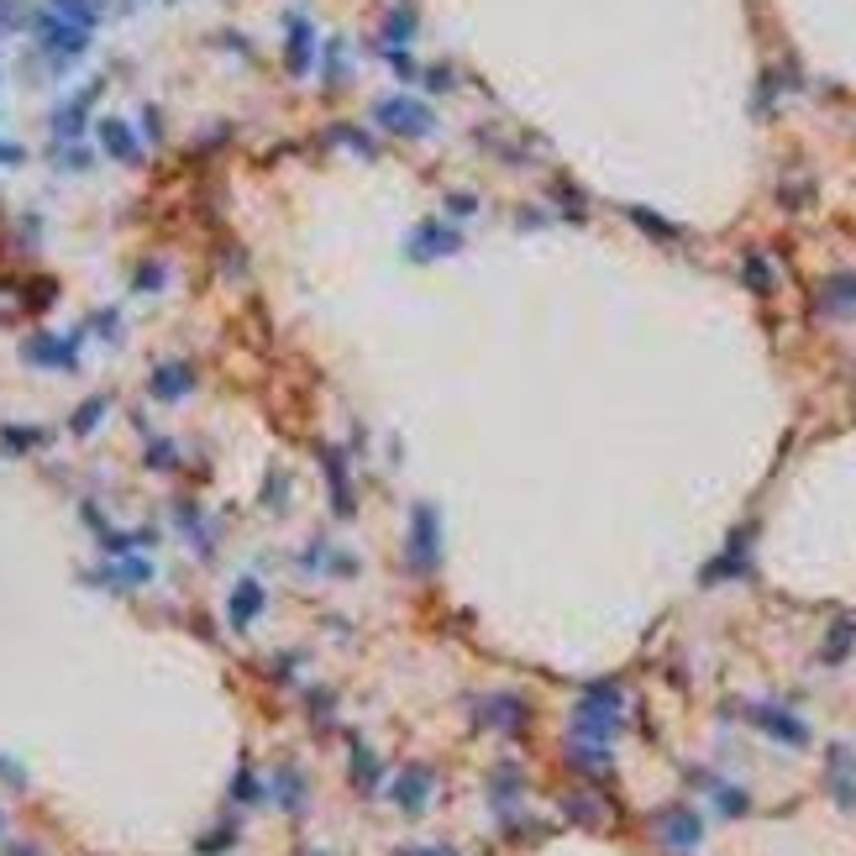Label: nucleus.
<instances>
[{
  "label": "nucleus",
  "instance_id": "1",
  "mask_svg": "<svg viewBox=\"0 0 856 856\" xmlns=\"http://www.w3.org/2000/svg\"><path fill=\"white\" fill-rule=\"evenodd\" d=\"M27 32L38 38V53L53 63V74H63L69 63H80L84 53H90V38H95V32H84V27H74V21L53 17L48 6L32 11V27H27Z\"/></svg>",
  "mask_w": 856,
  "mask_h": 856
},
{
  "label": "nucleus",
  "instance_id": "22",
  "mask_svg": "<svg viewBox=\"0 0 856 856\" xmlns=\"http://www.w3.org/2000/svg\"><path fill=\"white\" fill-rule=\"evenodd\" d=\"M48 11L63 21H74V27H84V32L100 27V0H48Z\"/></svg>",
  "mask_w": 856,
  "mask_h": 856
},
{
  "label": "nucleus",
  "instance_id": "25",
  "mask_svg": "<svg viewBox=\"0 0 856 856\" xmlns=\"http://www.w3.org/2000/svg\"><path fill=\"white\" fill-rule=\"evenodd\" d=\"M32 27V6L27 0H0V38H17Z\"/></svg>",
  "mask_w": 856,
  "mask_h": 856
},
{
  "label": "nucleus",
  "instance_id": "36",
  "mask_svg": "<svg viewBox=\"0 0 856 856\" xmlns=\"http://www.w3.org/2000/svg\"><path fill=\"white\" fill-rule=\"evenodd\" d=\"M426 84H431V90H452V84H458V74H452L447 63H437V69L426 74Z\"/></svg>",
  "mask_w": 856,
  "mask_h": 856
},
{
  "label": "nucleus",
  "instance_id": "13",
  "mask_svg": "<svg viewBox=\"0 0 856 856\" xmlns=\"http://www.w3.org/2000/svg\"><path fill=\"white\" fill-rule=\"evenodd\" d=\"M752 720H757L773 741H783V746H804V741H809V725H804L798 715H788V710H777V704H757Z\"/></svg>",
  "mask_w": 856,
  "mask_h": 856
},
{
  "label": "nucleus",
  "instance_id": "23",
  "mask_svg": "<svg viewBox=\"0 0 856 856\" xmlns=\"http://www.w3.org/2000/svg\"><path fill=\"white\" fill-rule=\"evenodd\" d=\"M416 42V11L410 6H395L389 21H384V48H410Z\"/></svg>",
  "mask_w": 856,
  "mask_h": 856
},
{
  "label": "nucleus",
  "instance_id": "37",
  "mask_svg": "<svg viewBox=\"0 0 856 856\" xmlns=\"http://www.w3.org/2000/svg\"><path fill=\"white\" fill-rule=\"evenodd\" d=\"M142 126H147V137L159 142V132H163V116H159V111H153V105H147V116H142Z\"/></svg>",
  "mask_w": 856,
  "mask_h": 856
},
{
  "label": "nucleus",
  "instance_id": "6",
  "mask_svg": "<svg viewBox=\"0 0 856 856\" xmlns=\"http://www.w3.org/2000/svg\"><path fill=\"white\" fill-rule=\"evenodd\" d=\"M452 253H462V232L447 216L416 221L410 237H405V258L410 263H441V258H452Z\"/></svg>",
  "mask_w": 856,
  "mask_h": 856
},
{
  "label": "nucleus",
  "instance_id": "33",
  "mask_svg": "<svg viewBox=\"0 0 856 856\" xmlns=\"http://www.w3.org/2000/svg\"><path fill=\"white\" fill-rule=\"evenodd\" d=\"M447 211H452V216H473V211H478V195H468V190H452V195H447Z\"/></svg>",
  "mask_w": 856,
  "mask_h": 856
},
{
  "label": "nucleus",
  "instance_id": "5",
  "mask_svg": "<svg viewBox=\"0 0 856 856\" xmlns=\"http://www.w3.org/2000/svg\"><path fill=\"white\" fill-rule=\"evenodd\" d=\"M316 63H320L316 21L305 17V11H289V17H284V74H289V80H305V74H316Z\"/></svg>",
  "mask_w": 856,
  "mask_h": 856
},
{
  "label": "nucleus",
  "instance_id": "32",
  "mask_svg": "<svg viewBox=\"0 0 856 856\" xmlns=\"http://www.w3.org/2000/svg\"><path fill=\"white\" fill-rule=\"evenodd\" d=\"M353 773H358V788H374V783H379V762H374V752H358Z\"/></svg>",
  "mask_w": 856,
  "mask_h": 856
},
{
  "label": "nucleus",
  "instance_id": "28",
  "mask_svg": "<svg viewBox=\"0 0 856 856\" xmlns=\"http://www.w3.org/2000/svg\"><path fill=\"white\" fill-rule=\"evenodd\" d=\"M147 468H180V452H174V441H163V437H153L147 441Z\"/></svg>",
  "mask_w": 856,
  "mask_h": 856
},
{
  "label": "nucleus",
  "instance_id": "27",
  "mask_svg": "<svg viewBox=\"0 0 856 856\" xmlns=\"http://www.w3.org/2000/svg\"><path fill=\"white\" fill-rule=\"evenodd\" d=\"M163 284H169V268H163V263H142L137 274H132V289H137V295H159Z\"/></svg>",
  "mask_w": 856,
  "mask_h": 856
},
{
  "label": "nucleus",
  "instance_id": "24",
  "mask_svg": "<svg viewBox=\"0 0 856 856\" xmlns=\"http://www.w3.org/2000/svg\"><path fill=\"white\" fill-rule=\"evenodd\" d=\"M105 416H111V399H105V395H90L80 410L69 416V431H74V437H90V431H95Z\"/></svg>",
  "mask_w": 856,
  "mask_h": 856
},
{
  "label": "nucleus",
  "instance_id": "21",
  "mask_svg": "<svg viewBox=\"0 0 856 856\" xmlns=\"http://www.w3.org/2000/svg\"><path fill=\"white\" fill-rule=\"evenodd\" d=\"M741 284H746L752 295H773V289H777L773 263L762 258V253H746V258H741Z\"/></svg>",
  "mask_w": 856,
  "mask_h": 856
},
{
  "label": "nucleus",
  "instance_id": "10",
  "mask_svg": "<svg viewBox=\"0 0 856 856\" xmlns=\"http://www.w3.org/2000/svg\"><path fill=\"white\" fill-rule=\"evenodd\" d=\"M95 95H100V84H90V90H80L74 100H63L59 111L48 116V126H53V142H80L84 137V126H90V105H95Z\"/></svg>",
  "mask_w": 856,
  "mask_h": 856
},
{
  "label": "nucleus",
  "instance_id": "35",
  "mask_svg": "<svg viewBox=\"0 0 856 856\" xmlns=\"http://www.w3.org/2000/svg\"><path fill=\"white\" fill-rule=\"evenodd\" d=\"M17 163H27V147L21 142H0V169H17Z\"/></svg>",
  "mask_w": 856,
  "mask_h": 856
},
{
  "label": "nucleus",
  "instance_id": "31",
  "mask_svg": "<svg viewBox=\"0 0 856 856\" xmlns=\"http://www.w3.org/2000/svg\"><path fill=\"white\" fill-rule=\"evenodd\" d=\"M279 798H284V809H299V804H305V783H299V773H284Z\"/></svg>",
  "mask_w": 856,
  "mask_h": 856
},
{
  "label": "nucleus",
  "instance_id": "16",
  "mask_svg": "<svg viewBox=\"0 0 856 856\" xmlns=\"http://www.w3.org/2000/svg\"><path fill=\"white\" fill-rule=\"evenodd\" d=\"M658 830L668 846H699V836H704L699 815H689V809H668V815L658 819Z\"/></svg>",
  "mask_w": 856,
  "mask_h": 856
},
{
  "label": "nucleus",
  "instance_id": "11",
  "mask_svg": "<svg viewBox=\"0 0 856 856\" xmlns=\"http://www.w3.org/2000/svg\"><path fill=\"white\" fill-rule=\"evenodd\" d=\"M316 462L326 468V483H332V505H337V516H353V473H347V458H342V447L320 441V447H316Z\"/></svg>",
  "mask_w": 856,
  "mask_h": 856
},
{
  "label": "nucleus",
  "instance_id": "38",
  "mask_svg": "<svg viewBox=\"0 0 856 856\" xmlns=\"http://www.w3.org/2000/svg\"><path fill=\"white\" fill-rule=\"evenodd\" d=\"M0 80H6V63H0Z\"/></svg>",
  "mask_w": 856,
  "mask_h": 856
},
{
  "label": "nucleus",
  "instance_id": "20",
  "mask_svg": "<svg viewBox=\"0 0 856 856\" xmlns=\"http://www.w3.org/2000/svg\"><path fill=\"white\" fill-rule=\"evenodd\" d=\"M263 610V589L258 578H242L237 589H232V625H253V615Z\"/></svg>",
  "mask_w": 856,
  "mask_h": 856
},
{
  "label": "nucleus",
  "instance_id": "15",
  "mask_svg": "<svg viewBox=\"0 0 856 856\" xmlns=\"http://www.w3.org/2000/svg\"><path fill=\"white\" fill-rule=\"evenodd\" d=\"M830 794L840 809H856V752H846V746L830 757Z\"/></svg>",
  "mask_w": 856,
  "mask_h": 856
},
{
  "label": "nucleus",
  "instance_id": "29",
  "mask_svg": "<svg viewBox=\"0 0 856 856\" xmlns=\"http://www.w3.org/2000/svg\"><path fill=\"white\" fill-rule=\"evenodd\" d=\"M384 59H389V69H395V74H399L405 84L420 80V63L410 59V48H384Z\"/></svg>",
  "mask_w": 856,
  "mask_h": 856
},
{
  "label": "nucleus",
  "instance_id": "34",
  "mask_svg": "<svg viewBox=\"0 0 856 856\" xmlns=\"http://www.w3.org/2000/svg\"><path fill=\"white\" fill-rule=\"evenodd\" d=\"M59 169H90V153H84V147H74V142H69V147H63V153H59Z\"/></svg>",
  "mask_w": 856,
  "mask_h": 856
},
{
  "label": "nucleus",
  "instance_id": "14",
  "mask_svg": "<svg viewBox=\"0 0 856 856\" xmlns=\"http://www.w3.org/2000/svg\"><path fill=\"white\" fill-rule=\"evenodd\" d=\"M426 798H431V767H405L399 783H395V804L405 809V815H420Z\"/></svg>",
  "mask_w": 856,
  "mask_h": 856
},
{
  "label": "nucleus",
  "instance_id": "17",
  "mask_svg": "<svg viewBox=\"0 0 856 856\" xmlns=\"http://www.w3.org/2000/svg\"><path fill=\"white\" fill-rule=\"evenodd\" d=\"M347 80H353V59H347V42L332 38V42H326V53H320V84H326V90H342Z\"/></svg>",
  "mask_w": 856,
  "mask_h": 856
},
{
  "label": "nucleus",
  "instance_id": "4",
  "mask_svg": "<svg viewBox=\"0 0 856 856\" xmlns=\"http://www.w3.org/2000/svg\"><path fill=\"white\" fill-rule=\"evenodd\" d=\"M80 342L84 332H32L21 342V363L27 368H42V374H80Z\"/></svg>",
  "mask_w": 856,
  "mask_h": 856
},
{
  "label": "nucleus",
  "instance_id": "8",
  "mask_svg": "<svg viewBox=\"0 0 856 856\" xmlns=\"http://www.w3.org/2000/svg\"><path fill=\"white\" fill-rule=\"evenodd\" d=\"M410 568L416 573H431L441 558V537H437V505H416L410 510Z\"/></svg>",
  "mask_w": 856,
  "mask_h": 856
},
{
  "label": "nucleus",
  "instance_id": "26",
  "mask_svg": "<svg viewBox=\"0 0 856 856\" xmlns=\"http://www.w3.org/2000/svg\"><path fill=\"white\" fill-rule=\"evenodd\" d=\"M625 216L636 221L641 232H652V237H658V242H677V226H668V221H662V216H652V211H646V205H631V211H625Z\"/></svg>",
  "mask_w": 856,
  "mask_h": 856
},
{
  "label": "nucleus",
  "instance_id": "18",
  "mask_svg": "<svg viewBox=\"0 0 856 856\" xmlns=\"http://www.w3.org/2000/svg\"><path fill=\"white\" fill-rule=\"evenodd\" d=\"M326 142H332V147H347V153H358V159H379V142L368 137L363 126H347V121L326 126Z\"/></svg>",
  "mask_w": 856,
  "mask_h": 856
},
{
  "label": "nucleus",
  "instance_id": "19",
  "mask_svg": "<svg viewBox=\"0 0 856 856\" xmlns=\"http://www.w3.org/2000/svg\"><path fill=\"white\" fill-rule=\"evenodd\" d=\"M38 447H48V431L42 426H0V452H11V458H21V452H38Z\"/></svg>",
  "mask_w": 856,
  "mask_h": 856
},
{
  "label": "nucleus",
  "instance_id": "2",
  "mask_svg": "<svg viewBox=\"0 0 856 856\" xmlns=\"http://www.w3.org/2000/svg\"><path fill=\"white\" fill-rule=\"evenodd\" d=\"M374 126L389 132V137L426 142L437 132V111H431L420 95H384V100H374Z\"/></svg>",
  "mask_w": 856,
  "mask_h": 856
},
{
  "label": "nucleus",
  "instance_id": "9",
  "mask_svg": "<svg viewBox=\"0 0 856 856\" xmlns=\"http://www.w3.org/2000/svg\"><path fill=\"white\" fill-rule=\"evenodd\" d=\"M815 316L819 320H856V274H830L815 289Z\"/></svg>",
  "mask_w": 856,
  "mask_h": 856
},
{
  "label": "nucleus",
  "instance_id": "7",
  "mask_svg": "<svg viewBox=\"0 0 856 856\" xmlns=\"http://www.w3.org/2000/svg\"><path fill=\"white\" fill-rule=\"evenodd\" d=\"M195 384H200V374H195V363L190 358H163V363L147 368V395L159 399V405H180V399H190L195 395Z\"/></svg>",
  "mask_w": 856,
  "mask_h": 856
},
{
  "label": "nucleus",
  "instance_id": "12",
  "mask_svg": "<svg viewBox=\"0 0 856 856\" xmlns=\"http://www.w3.org/2000/svg\"><path fill=\"white\" fill-rule=\"evenodd\" d=\"M95 137H100V147H105V159H116V163H137L142 159V137L121 116H100Z\"/></svg>",
  "mask_w": 856,
  "mask_h": 856
},
{
  "label": "nucleus",
  "instance_id": "30",
  "mask_svg": "<svg viewBox=\"0 0 856 856\" xmlns=\"http://www.w3.org/2000/svg\"><path fill=\"white\" fill-rule=\"evenodd\" d=\"M84 332H95V337H105V342H121V310H95Z\"/></svg>",
  "mask_w": 856,
  "mask_h": 856
},
{
  "label": "nucleus",
  "instance_id": "3",
  "mask_svg": "<svg viewBox=\"0 0 856 856\" xmlns=\"http://www.w3.org/2000/svg\"><path fill=\"white\" fill-rule=\"evenodd\" d=\"M620 710H625V699H620L615 683H594V689L583 694V704H578V715H573V736L604 752V741L620 731Z\"/></svg>",
  "mask_w": 856,
  "mask_h": 856
}]
</instances>
